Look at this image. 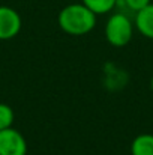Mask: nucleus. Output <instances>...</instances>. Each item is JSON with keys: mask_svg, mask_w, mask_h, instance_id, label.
Returning <instances> with one entry per match:
<instances>
[{"mask_svg": "<svg viewBox=\"0 0 153 155\" xmlns=\"http://www.w3.org/2000/svg\"><path fill=\"white\" fill-rule=\"evenodd\" d=\"M150 89H152V92H153V77H152V80H150Z\"/></svg>", "mask_w": 153, "mask_h": 155, "instance_id": "9d476101", "label": "nucleus"}, {"mask_svg": "<svg viewBox=\"0 0 153 155\" xmlns=\"http://www.w3.org/2000/svg\"><path fill=\"white\" fill-rule=\"evenodd\" d=\"M14 119H15V114H14L12 107L5 103H0V130L11 128L14 125Z\"/></svg>", "mask_w": 153, "mask_h": 155, "instance_id": "6e6552de", "label": "nucleus"}, {"mask_svg": "<svg viewBox=\"0 0 153 155\" xmlns=\"http://www.w3.org/2000/svg\"><path fill=\"white\" fill-rule=\"evenodd\" d=\"M149 3H152V0H117V6H123L131 12H138L143 8H146Z\"/></svg>", "mask_w": 153, "mask_h": 155, "instance_id": "1a4fd4ad", "label": "nucleus"}, {"mask_svg": "<svg viewBox=\"0 0 153 155\" xmlns=\"http://www.w3.org/2000/svg\"><path fill=\"white\" fill-rule=\"evenodd\" d=\"M134 21L125 12H114L108 17L105 23V39L110 45L116 48H122L128 45L134 36Z\"/></svg>", "mask_w": 153, "mask_h": 155, "instance_id": "f03ea898", "label": "nucleus"}, {"mask_svg": "<svg viewBox=\"0 0 153 155\" xmlns=\"http://www.w3.org/2000/svg\"><path fill=\"white\" fill-rule=\"evenodd\" d=\"M23 27L21 15L11 6L0 5V41L15 38Z\"/></svg>", "mask_w": 153, "mask_h": 155, "instance_id": "20e7f679", "label": "nucleus"}, {"mask_svg": "<svg viewBox=\"0 0 153 155\" xmlns=\"http://www.w3.org/2000/svg\"><path fill=\"white\" fill-rule=\"evenodd\" d=\"M134 26L140 35L147 39H153V3L138 11L134 18Z\"/></svg>", "mask_w": 153, "mask_h": 155, "instance_id": "39448f33", "label": "nucleus"}, {"mask_svg": "<svg viewBox=\"0 0 153 155\" xmlns=\"http://www.w3.org/2000/svg\"><path fill=\"white\" fill-rule=\"evenodd\" d=\"M96 14L84 3H71L60 9L57 23L59 27L71 36H84L96 27Z\"/></svg>", "mask_w": 153, "mask_h": 155, "instance_id": "f257e3e1", "label": "nucleus"}, {"mask_svg": "<svg viewBox=\"0 0 153 155\" xmlns=\"http://www.w3.org/2000/svg\"><path fill=\"white\" fill-rule=\"evenodd\" d=\"M81 3H84L96 15L110 14L114 8H117V0H81Z\"/></svg>", "mask_w": 153, "mask_h": 155, "instance_id": "0eeeda50", "label": "nucleus"}, {"mask_svg": "<svg viewBox=\"0 0 153 155\" xmlns=\"http://www.w3.org/2000/svg\"><path fill=\"white\" fill-rule=\"evenodd\" d=\"M0 155H27L26 137L14 127L0 130Z\"/></svg>", "mask_w": 153, "mask_h": 155, "instance_id": "7ed1b4c3", "label": "nucleus"}, {"mask_svg": "<svg viewBox=\"0 0 153 155\" xmlns=\"http://www.w3.org/2000/svg\"><path fill=\"white\" fill-rule=\"evenodd\" d=\"M131 155H153V134H138L131 143Z\"/></svg>", "mask_w": 153, "mask_h": 155, "instance_id": "423d86ee", "label": "nucleus"}]
</instances>
